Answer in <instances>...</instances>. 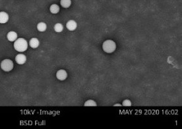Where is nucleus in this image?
Instances as JSON below:
<instances>
[{"mask_svg": "<svg viewBox=\"0 0 182 129\" xmlns=\"http://www.w3.org/2000/svg\"><path fill=\"white\" fill-rule=\"evenodd\" d=\"M71 4V0H60V5H61V6L63 8H65V9H67V8L70 7Z\"/></svg>", "mask_w": 182, "mask_h": 129, "instance_id": "12", "label": "nucleus"}, {"mask_svg": "<svg viewBox=\"0 0 182 129\" xmlns=\"http://www.w3.org/2000/svg\"><path fill=\"white\" fill-rule=\"evenodd\" d=\"M9 14L5 12H0V23H6L9 21Z\"/></svg>", "mask_w": 182, "mask_h": 129, "instance_id": "7", "label": "nucleus"}, {"mask_svg": "<svg viewBox=\"0 0 182 129\" xmlns=\"http://www.w3.org/2000/svg\"><path fill=\"white\" fill-rule=\"evenodd\" d=\"M29 45L32 48H37L39 45V41L37 38H32L29 42Z\"/></svg>", "mask_w": 182, "mask_h": 129, "instance_id": "9", "label": "nucleus"}, {"mask_svg": "<svg viewBox=\"0 0 182 129\" xmlns=\"http://www.w3.org/2000/svg\"><path fill=\"white\" fill-rule=\"evenodd\" d=\"M68 76L67 72L64 70H60L56 73V77L60 81H63L67 79Z\"/></svg>", "mask_w": 182, "mask_h": 129, "instance_id": "4", "label": "nucleus"}, {"mask_svg": "<svg viewBox=\"0 0 182 129\" xmlns=\"http://www.w3.org/2000/svg\"><path fill=\"white\" fill-rule=\"evenodd\" d=\"M59 10H60V8L56 4L52 5L50 7V12L52 14H57L59 12Z\"/></svg>", "mask_w": 182, "mask_h": 129, "instance_id": "11", "label": "nucleus"}, {"mask_svg": "<svg viewBox=\"0 0 182 129\" xmlns=\"http://www.w3.org/2000/svg\"><path fill=\"white\" fill-rule=\"evenodd\" d=\"M103 50L107 53H111L116 50V44L113 41L107 40L103 45Z\"/></svg>", "mask_w": 182, "mask_h": 129, "instance_id": "2", "label": "nucleus"}, {"mask_svg": "<svg viewBox=\"0 0 182 129\" xmlns=\"http://www.w3.org/2000/svg\"><path fill=\"white\" fill-rule=\"evenodd\" d=\"M1 70H3L6 72H9L13 69L14 64L12 60L10 59H5L3 60L0 64Z\"/></svg>", "mask_w": 182, "mask_h": 129, "instance_id": "3", "label": "nucleus"}, {"mask_svg": "<svg viewBox=\"0 0 182 129\" xmlns=\"http://www.w3.org/2000/svg\"><path fill=\"white\" fill-rule=\"evenodd\" d=\"M15 60L18 64H24L26 61V57L23 54H18L16 56Z\"/></svg>", "mask_w": 182, "mask_h": 129, "instance_id": "5", "label": "nucleus"}, {"mask_svg": "<svg viewBox=\"0 0 182 129\" xmlns=\"http://www.w3.org/2000/svg\"><path fill=\"white\" fill-rule=\"evenodd\" d=\"M84 106H86V107H88V106L96 107V106H97V104H96V103L94 100H87L86 102L84 103Z\"/></svg>", "mask_w": 182, "mask_h": 129, "instance_id": "14", "label": "nucleus"}, {"mask_svg": "<svg viewBox=\"0 0 182 129\" xmlns=\"http://www.w3.org/2000/svg\"><path fill=\"white\" fill-rule=\"evenodd\" d=\"M63 28H64V27L61 23H57L54 26V30L58 33L61 32L63 30Z\"/></svg>", "mask_w": 182, "mask_h": 129, "instance_id": "13", "label": "nucleus"}, {"mask_svg": "<svg viewBox=\"0 0 182 129\" xmlns=\"http://www.w3.org/2000/svg\"><path fill=\"white\" fill-rule=\"evenodd\" d=\"M113 106H115V107H121V106H122V105H121V104H120V103H117V104H115Z\"/></svg>", "mask_w": 182, "mask_h": 129, "instance_id": "16", "label": "nucleus"}, {"mask_svg": "<svg viewBox=\"0 0 182 129\" xmlns=\"http://www.w3.org/2000/svg\"><path fill=\"white\" fill-rule=\"evenodd\" d=\"M77 27V23L74 20H70L67 22V28L70 31H74Z\"/></svg>", "mask_w": 182, "mask_h": 129, "instance_id": "6", "label": "nucleus"}, {"mask_svg": "<svg viewBox=\"0 0 182 129\" xmlns=\"http://www.w3.org/2000/svg\"><path fill=\"white\" fill-rule=\"evenodd\" d=\"M122 106H125V107L131 106V101L129 100H125L123 101Z\"/></svg>", "mask_w": 182, "mask_h": 129, "instance_id": "15", "label": "nucleus"}, {"mask_svg": "<svg viewBox=\"0 0 182 129\" xmlns=\"http://www.w3.org/2000/svg\"><path fill=\"white\" fill-rule=\"evenodd\" d=\"M37 28L38 30V31L43 32L46 31V28H47V26H46V24L45 23L41 22V23H39L37 24Z\"/></svg>", "mask_w": 182, "mask_h": 129, "instance_id": "10", "label": "nucleus"}, {"mask_svg": "<svg viewBox=\"0 0 182 129\" xmlns=\"http://www.w3.org/2000/svg\"><path fill=\"white\" fill-rule=\"evenodd\" d=\"M7 39L10 42H14L15 41L16 39H18V34L17 33L15 32H9L7 34Z\"/></svg>", "mask_w": 182, "mask_h": 129, "instance_id": "8", "label": "nucleus"}, {"mask_svg": "<svg viewBox=\"0 0 182 129\" xmlns=\"http://www.w3.org/2000/svg\"><path fill=\"white\" fill-rule=\"evenodd\" d=\"M14 49L19 52H23L26 51L28 48V43L23 38H19L14 41Z\"/></svg>", "mask_w": 182, "mask_h": 129, "instance_id": "1", "label": "nucleus"}]
</instances>
